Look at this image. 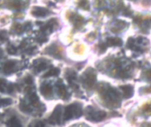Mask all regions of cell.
Returning <instances> with one entry per match:
<instances>
[{
    "mask_svg": "<svg viewBox=\"0 0 151 127\" xmlns=\"http://www.w3.org/2000/svg\"><path fill=\"white\" fill-rule=\"evenodd\" d=\"M81 114H82L81 106L78 103H73L65 108V109L64 111L63 120L68 121L70 119L78 118L81 116Z\"/></svg>",
    "mask_w": 151,
    "mask_h": 127,
    "instance_id": "1",
    "label": "cell"
},
{
    "mask_svg": "<svg viewBox=\"0 0 151 127\" xmlns=\"http://www.w3.org/2000/svg\"><path fill=\"white\" fill-rule=\"evenodd\" d=\"M87 118L88 119L94 121V122H99L101 120H103L105 117L106 114L104 111H98V110H95L91 108H88L87 110Z\"/></svg>",
    "mask_w": 151,
    "mask_h": 127,
    "instance_id": "2",
    "label": "cell"
},
{
    "mask_svg": "<svg viewBox=\"0 0 151 127\" xmlns=\"http://www.w3.org/2000/svg\"><path fill=\"white\" fill-rule=\"evenodd\" d=\"M61 118H62V108L61 106H58L52 112L50 118H49V122L52 125L59 124Z\"/></svg>",
    "mask_w": 151,
    "mask_h": 127,
    "instance_id": "3",
    "label": "cell"
},
{
    "mask_svg": "<svg viewBox=\"0 0 151 127\" xmlns=\"http://www.w3.org/2000/svg\"><path fill=\"white\" fill-rule=\"evenodd\" d=\"M96 82V75L95 73L92 71H87L85 74H84V77H83V83H84V85L86 87H92L94 85Z\"/></svg>",
    "mask_w": 151,
    "mask_h": 127,
    "instance_id": "4",
    "label": "cell"
},
{
    "mask_svg": "<svg viewBox=\"0 0 151 127\" xmlns=\"http://www.w3.org/2000/svg\"><path fill=\"white\" fill-rule=\"evenodd\" d=\"M47 67H48V63L44 60H38L35 61V64H34V69L35 72H41L44 70Z\"/></svg>",
    "mask_w": 151,
    "mask_h": 127,
    "instance_id": "5",
    "label": "cell"
},
{
    "mask_svg": "<svg viewBox=\"0 0 151 127\" xmlns=\"http://www.w3.org/2000/svg\"><path fill=\"white\" fill-rule=\"evenodd\" d=\"M41 93L45 97H50L52 95V87L49 84H43L41 86Z\"/></svg>",
    "mask_w": 151,
    "mask_h": 127,
    "instance_id": "6",
    "label": "cell"
},
{
    "mask_svg": "<svg viewBox=\"0 0 151 127\" xmlns=\"http://www.w3.org/2000/svg\"><path fill=\"white\" fill-rule=\"evenodd\" d=\"M15 65H16L15 64V61H6L5 64H4V73H6V74L12 73L13 71L14 68H15Z\"/></svg>",
    "mask_w": 151,
    "mask_h": 127,
    "instance_id": "7",
    "label": "cell"
},
{
    "mask_svg": "<svg viewBox=\"0 0 151 127\" xmlns=\"http://www.w3.org/2000/svg\"><path fill=\"white\" fill-rule=\"evenodd\" d=\"M121 90L123 91V94H124V97L126 99H128V98L132 97L133 93H134V89H133V87L131 85L121 86Z\"/></svg>",
    "mask_w": 151,
    "mask_h": 127,
    "instance_id": "8",
    "label": "cell"
},
{
    "mask_svg": "<svg viewBox=\"0 0 151 127\" xmlns=\"http://www.w3.org/2000/svg\"><path fill=\"white\" fill-rule=\"evenodd\" d=\"M33 14L36 17H42V16H45L47 15L48 13V10L45 9V8H42V7H35L34 10H33Z\"/></svg>",
    "mask_w": 151,
    "mask_h": 127,
    "instance_id": "9",
    "label": "cell"
},
{
    "mask_svg": "<svg viewBox=\"0 0 151 127\" xmlns=\"http://www.w3.org/2000/svg\"><path fill=\"white\" fill-rule=\"evenodd\" d=\"M57 87H58V94H59V96L61 98L65 99V98H67L69 96V94H68L65 87L64 86V85L58 84V85H57Z\"/></svg>",
    "mask_w": 151,
    "mask_h": 127,
    "instance_id": "10",
    "label": "cell"
},
{
    "mask_svg": "<svg viewBox=\"0 0 151 127\" xmlns=\"http://www.w3.org/2000/svg\"><path fill=\"white\" fill-rule=\"evenodd\" d=\"M7 127H22L19 120L16 117L11 118L7 122Z\"/></svg>",
    "mask_w": 151,
    "mask_h": 127,
    "instance_id": "11",
    "label": "cell"
},
{
    "mask_svg": "<svg viewBox=\"0 0 151 127\" xmlns=\"http://www.w3.org/2000/svg\"><path fill=\"white\" fill-rule=\"evenodd\" d=\"M28 98H29L30 102L33 105H35V106L39 105V100H38V98H37V96H36V94H35V92H32V91L29 92L28 93Z\"/></svg>",
    "mask_w": 151,
    "mask_h": 127,
    "instance_id": "12",
    "label": "cell"
},
{
    "mask_svg": "<svg viewBox=\"0 0 151 127\" xmlns=\"http://www.w3.org/2000/svg\"><path fill=\"white\" fill-rule=\"evenodd\" d=\"M59 74V69H57V68H54V69H51L50 71H48L44 76L43 77H56Z\"/></svg>",
    "mask_w": 151,
    "mask_h": 127,
    "instance_id": "13",
    "label": "cell"
},
{
    "mask_svg": "<svg viewBox=\"0 0 151 127\" xmlns=\"http://www.w3.org/2000/svg\"><path fill=\"white\" fill-rule=\"evenodd\" d=\"M19 109L21 111L23 112H26V113H28V112H31V108L29 107V105L25 102V101H21L20 104H19Z\"/></svg>",
    "mask_w": 151,
    "mask_h": 127,
    "instance_id": "14",
    "label": "cell"
},
{
    "mask_svg": "<svg viewBox=\"0 0 151 127\" xmlns=\"http://www.w3.org/2000/svg\"><path fill=\"white\" fill-rule=\"evenodd\" d=\"M67 80L70 84H73V82L76 80V74L73 71H70L67 75H66Z\"/></svg>",
    "mask_w": 151,
    "mask_h": 127,
    "instance_id": "15",
    "label": "cell"
},
{
    "mask_svg": "<svg viewBox=\"0 0 151 127\" xmlns=\"http://www.w3.org/2000/svg\"><path fill=\"white\" fill-rule=\"evenodd\" d=\"M9 5H10V7H12V8L19 9V8L21 7V3H20L19 1H18V0H12Z\"/></svg>",
    "mask_w": 151,
    "mask_h": 127,
    "instance_id": "16",
    "label": "cell"
},
{
    "mask_svg": "<svg viewBox=\"0 0 151 127\" xmlns=\"http://www.w3.org/2000/svg\"><path fill=\"white\" fill-rule=\"evenodd\" d=\"M53 48H54V49H52V46L50 47L48 53H49L50 54H51V55H54V56H59L60 53H59V51L57 49V47H56L55 45H53Z\"/></svg>",
    "mask_w": 151,
    "mask_h": 127,
    "instance_id": "17",
    "label": "cell"
},
{
    "mask_svg": "<svg viewBox=\"0 0 151 127\" xmlns=\"http://www.w3.org/2000/svg\"><path fill=\"white\" fill-rule=\"evenodd\" d=\"M12 104V101L10 99H0V107L8 106Z\"/></svg>",
    "mask_w": 151,
    "mask_h": 127,
    "instance_id": "18",
    "label": "cell"
},
{
    "mask_svg": "<svg viewBox=\"0 0 151 127\" xmlns=\"http://www.w3.org/2000/svg\"><path fill=\"white\" fill-rule=\"evenodd\" d=\"M6 88H7L6 82L3 79H0V92H2V93L6 92Z\"/></svg>",
    "mask_w": 151,
    "mask_h": 127,
    "instance_id": "19",
    "label": "cell"
},
{
    "mask_svg": "<svg viewBox=\"0 0 151 127\" xmlns=\"http://www.w3.org/2000/svg\"><path fill=\"white\" fill-rule=\"evenodd\" d=\"M26 83H27V84H28V85L32 84V83H33V80H32V78H31L30 77H27L26 78Z\"/></svg>",
    "mask_w": 151,
    "mask_h": 127,
    "instance_id": "20",
    "label": "cell"
},
{
    "mask_svg": "<svg viewBox=\"0 0 151 127\" xmlns=\"http://www.w3.org/2000/svg\"><path fill=\"white\" fill-rule=\"evenodd\" d=\"M8 53H11V54H13V53H15V50H13L12 48H9L8 49Z\"/></svg>",
    "mask_w": 151,
    "mask_h": 127,
    "instance_id": "21",
    "label": "cell"
},
{
    "mask_svg": "<svg viewBox=\"0 0 151 127\" xmlns=\"http://www.w3.org/2000/svg\"><path fill=\"white\" fill-rule=\"evenodd\" d=\"M84 3H87V1H85V0H84V1H83V4H84ZM81 6H82L83 8H85V4H81Z\"/></svg>",
    "mask_w": 151,
    "mask_h": 127,
    "instance_id": "22",
    "label": "cell"
},
{
    "mask_svg": "<svg viewBox=\"0 0 151 127\" xmlns=\"http://www.w3.org/2000/svg\"><path fill=\"white\" fill-rule=\"evenodd\" d=\"M150 76L151 77V69H150Z\"/></svg>",
    "mask_w": 151,
    "mask_h": 127,
    "instance_id": "23",
    "label": "cell"
}]
</instances>
